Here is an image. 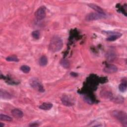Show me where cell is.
<instances>
[{
  "label": "cell",
  "mask_w": 127,
  "mask_h": 127,
  "mask_svg": "<svg viewBox=\"0 0 127 127\" xmlns=\"http://www.w3.org/2000/svg\"><path fill=\"white\" fill-rule=\"evenodd\" d=\"M63 42L62 39L58 36H54L51 39L49 49L52 53L60 51L63 48Z\"/></svg>",
  "instance_id": "cell-1"
},
{
  "label": "cell",
  "mask_w": 127,
  "mask_h": 127,
  "mask_svg": "<svg viewBox=\"0 0 127 127\" xmlns=\"http://www.w3.org/2000/svg\"><path fill=\"white\" fill-rule=\"evenodd\" d=\"M111 115L124 126L127 127V114L126 112L120 110H114L112 112Z\"/></svg>",
  "instance_id": "cell-2"
},
{
  "label": "cell",
  "mask_w": 127,
  "mask_h": 127,
  "mask_svg": "<svg viewBox=\"0 0 127 127\" xmlns=\"http://www.w3.org/2000/svg\"><path fill=\"white\" fill-rule=\"evenodd\" d=\"M29 84L33 88L40 92H44L45 89L39 80L36 78H31L29 80Z\"/></svg>",
  "instance_id": "cell-3"
},
{
  "label": "cell",
  "mask_w": 127,
  "mask_h": 127,
  "mask_svg": "<svg viewBox=\"0 0 127 127\" xmlns=\"http://www.w3.org/2000/svg\"><path fill=\"white\" fill-rule=\"evenodd\" d=\"M106 15L101 14L98 13L92 12L90 13L86 16L85 19L87 21H93L96 20L98 19H100L102 18H104L106 17Z\"/></svg>",
  "instance_id": "cell-4"
},
{
  "label": "cell",
  "mask_w": 127,
  "mask_h": 127,
  "mask_svg": "<svg viewBox=\"0 0 127 127\" xmlns=\"http://www.w3.org/2000/svg\"><path fill=\"white\" fill-rule=\"evenodd\" d=\"M46 8L45 6H41L38 8L35 14V16L38 20H41L46 17Z\"/></svg>",
  "instance_id": "cell-5"
},
{
  "label": "cell",
  "mask_w": 127,
  "mask_h": 127,
  "mask_svg": "<svg viewBox=\"0 0 127 127\" xmlns=\"http://www.w3.org/2000/svg\"><path fill=\"white\" fill-rule=\"evenodd\" d=\"M104 33H105L108 35L109 36L106 39L108 41H114L117 39L120 38L122 36V34L117 32H113V31H103Z\"/></svg>",
  "instance_id": "cell-6"
},
{
  "label": "cell",
  "mask_w": 127,
  "mask_h": 127,
  "mask_svg": "<svg viewBox=\"0 0 127 127\" xmlns=\"http://www.w3.org/2000/svg\"><path fill=\"white\" fill-rule=\"evenodd\" d=\"M117 70H118L117 67L116 65L112 64H109L107 65L103 69V71L104 72L106 73H109V74L115 73L117 71Z\"/></svg>",
  "instance_id": "cell-7"
},
{
  "label": "cell",
  "mask_w": 127,
  "mask_h": 127,
  "mask_svg": "<svg viewBox=\"0 0 127 127\" xmlns=\"http://www.w3.org/2000/svg\"><path fill=\"white\" fill-rule=\"evenodd\" d=\"M61 101L63 105L70 107L73 105V103L71 101V99L66 95H63L61 98Z\"/></svg>",
  "instance_id": "cell-8"
},
{
  "label": "cell",
  "mask_w": 127,
  "mask_h": 127,
  "mask_svg": "<svg viewBox=\"0 0 127 127\" xmlns=\"http://www.w3.org/2000/svg\"><path fill=\"white\" fill-rule=\"evenodd\" d=\"M0 97L1 99L5 100L10 99L12 98V96L11 94H10L7 91L2 89H0Z\"/></svg>",
  "instance_id": "cell-9"
},
{
  "label": "cell",
  "mask_w": 127,
  "mask_h": 127,
  "mask_svg": "<svg viewBox=\"0 0 127 127\" xmlns=\"http://www.w3.org/2000/svg\"><path fill=\"white\" fill-rule=\"evenodd\" d=\"M88 5L91 8H92L93 9H94V10H95L97 12V13L101 14H104L106 15L105 13L104 12V10H103V9L100 7L99 6L94 4V3H89L88 4Z\"/></svg>",
  "instance_id": "cell-10"
},
{
  "label": "cell",
  "mask_w": 127,
  "mask_h": 127,
  "mask_svg": "<svg viewBox=\"0 0 127 127\" xmlns=\"http://www.w3.org/2000/svg\"><path fill=\"white\" fill-rule=\"evenodd\" d=\"M12 115L15 118L20 119L23 117V112L18 109H14L11 111Z\"/></svg>",
  "instance_id": "cell-11"
},
{
  "label": "cell",
  "mask_w": 127,
  "mask_h": 127,
  "mask_svg": "<svg viewBox=\"0 0 127 127\" xmlns=\"http://www.w3.org/2000/svg\"><path fill=\"white\" fill-rule=\"evenodd\" d=\"M53 107V104L51 103H43L42 104H41L40 106H39V108L43 110H50Z\"/></svg>",
  "instance_id": "cell-12"
},
{
  "label": "cell",
  "mask_w": 127,
  "mask_h": 127,
  "mask_svg": "<svg viewBox=\"0 0 127 127\" xmlns=\"http://www.w3.org/2000/svg\"><path fill=\"white\" fill-rule=\"evenodd\" d=\"M48 64V59L45 56H42L39 59V64L41 66H46Z\"/></svg>",
  "instance_id": "cell-13"
},
{
  "label": "cell",
  "mask_w": 127,
  "mask_h": 127,
  "mask_svg": "<svg viewBox=\"0 0 127 127\" xmlns=\"http://www.w3.org/2000/svg\"><path fill=\"white\" fill-rule=\"evenodd\" d=\"M106 57L108 61H113L116 58V54L112 51L108 52L106 55Z\"/></svg>",
  "instance_id": "cell-14"
},
{
  "label": "cell",
  "mask_w": 127,
  "mask_h": 127,
  "mask_svg": "<svg viewBox=\"0 0 127 127\" xmlns=\"http://www.w3.org/2000/svg\"><path fill=\"white\" fill-rule=\"evenodd\" d=\"M0 120L1 121H8V122H11L12 121V119L10 117L2 114H0Z\"/></svg>",
  "instance_id": "cell-15"
},
{
  "label": "cell",
  "mask_w": 127,
  "mask_h": 127,
  "mask_svg": "<svg viewBox=\"0 0 127 127\" xmlns=\"http://www.w3.org/2000/svg\"><path fill=\"white\" fill-rule=\"evenodd\" d=\"M5 59H6V61H7L8 62H18L19 61V60L17 58V57L15 56V55H13V56H10L7 57Z\"/></svg>",
  "instance_id": "cell-16"
},
{
  "label": "cell",
  "mask_w": 127,
  "mask_h": 127,
  "mask_svg": "<svg viewBox=\"0 0 127 127\" xmlns=\"http://www.w3.org/2000/svg\"><path fill=\"white\" fill-rule=\"evenodd\" d=\"M60 64H61L62 65V66L65 68H69V66H70V64H69V62L65 60V59H63L61 62H60Z\"/></svg>",
  "instance_id": "cell-17"
},
{
  "label": "cell",
  "mask_w": 127,
  "mask_h": 127,
  "mask_svg": "<svg viewBox=\"0 0 127 127\" xmlns=\"http://www.w3.org/2000/svg\"><path fill=\"white\" fill-rule=\"evenodd\" d=\"M119 89L121 92H125L127 90V83L126 82L121 83L119 85Z\"/></svg>",
  "instance_id": "cell-18"
},
{
  "label": "cell",
  "mask_w": 127,
  "mask_h": 127,
  "mask_svg": "<svg viewBox=\"0 0 127 127\" xmlns=\"http://www.w3.org/2000/svg\"><path fill=\"white\" fill-rule=\"evenodd\" d=\"M20 70L25 73H27L30 71V66L27 65H23L20 67Z\"/></svg>",
  "instance_id": "cell-19"
},
{
  "label": "cell",
  "mask_w": 127,
  "mask_h": 127,
  "mask_svg": "<svg viewBox=\"0 0 127 127\" xmlns=\"http://www.w3.org/2000/svg\"><path fill=\"white\" fill-rule=\"evenodd\" d=\"M32 37L35 39H39L40 38V33L39 30H35L33 31L32 33Z\"/></svg>",
  "instance_id": "cell-20"
},
{
  "label": "cell",
  "mask_w": 127,
  "mask_h": 127,
  "mask_svg": "<svg viewBox=\"0 0 127 127\" xmlns=\"http://www.w3.org/2000/svg\"><path fill=\"white\" fill-rule=\"evenodd\" d=\"M84 100L86 102H87V103H88L89 104H91L93 103V101H92V99L89 97L84 96Z\"/></svg>",
  "instance_id": "cell-21"
},
{
  "label": "cell",
  "mask_w": 127,
  "mask_h": 127,
  "mask_svg": "<svg viewBox=\"0 0 127 127\" xmlns=\"http://www.w3.org/2000/svg\"><path fill=\"white\" fill-rule=\"evenodd\" d=\"M39 126V125L38 124V123L37 122L31 123L29 125V127H38Z\"/></svg>",
  "instance_id": "cell-22"
},
{
  "label": "cell",
  "mask_w": 127,
  "mask_h": 127,
  "mask_svg": "<svg viewBox=\"0 0 127 127\" xmlns=\"http://www.w3.org/2000/svg\"><path fill=\"white\" fill-rule=\"evenodd\" d=\"M70 74L71 76H74V77L77 76L78 75V74H77V73H75V72H71Z\"/></svg>",
  "instance_id": "cell-23"
},
{
  "label": "cell",
  "mask_w": 127,
  "mask_h": 127,
  "mask_svg": "<svg viewBox=\"0 0 127 127\" xmlns=\"http://www.w3.org/2000/svg\"><path fill=\"white\" fill-rule=\"evenodd\" d=\"M4 126V124L2 123H0V127H3Z\"/></svg>",
  "instance_id": "cell-24"
}]
</instances>
